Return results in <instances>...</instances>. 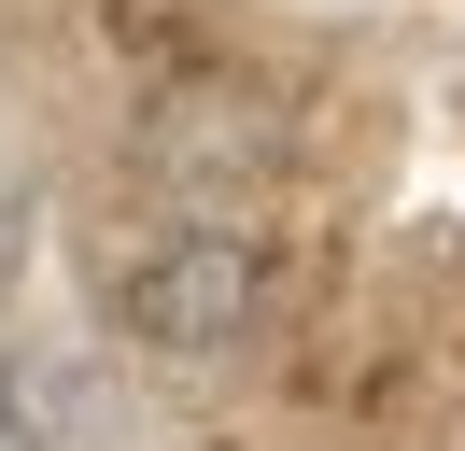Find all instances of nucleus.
Listing matches in <instances>:
<instances>
[{
  "label": "nucleus",
  "instance_id": "1",
  "mask_svg": "<svg viewBox=\"0 0 465 451\" xmlns=\"http://www.w3.org/2000/svg\"><path fill=\"white\" fill-rule=\"evenodd\" d=\"M268 310H282V268H268V240L240 212H183L170 240H142L114 268V325H127V353H155V366H226V353H254Z\"/></svg>",
  "mask_w": 465,
  "mask_h": 451
},
{
  "label": "nucleus",
  "instance_id": "2",
  "mask_svg": "<svg viewBox=\"0 0 465 451\" xmlns=\"http://www.w3.org/2000/svg\"><path fill=\"white\" fill-rule=\"evenodd\" d=\"M142 169L183 212H240V197L282 169V127H268V99H240V85H170V99L142 113Z\"/></svg>",
  "mask_w": 465,
  "mask_h": 451
},
{
  "label": "nucleus",
  "instance_id": "3",
  "mask_svg": "<svg viewBox=\"0 0 465 451\" xmlns=\"http://www.w3.org/2000/svg\"><path fill=\"white\" fill-rule=\"evenodd\" d=\"M0 451H114V381L85 338H15L0 353Z\"/></svg>",
  "mask_w": 465,
  "mask_h": 451
},
{
  "label": "nucleus",
  "instance_id": "4",
  "mask_svg": "<svg viewBox=\"0 0 465 451\" xmlns=\"http://www.w3.org/2000/svg\"><path fill=\"white\" fill-rule=\"evenodd\" d=\"M29 226H43L29 169H0V310H15V282H29Z\"/></svg>",
  "mask_w": 465,
  "mask_h": 451
}]
</instances>
